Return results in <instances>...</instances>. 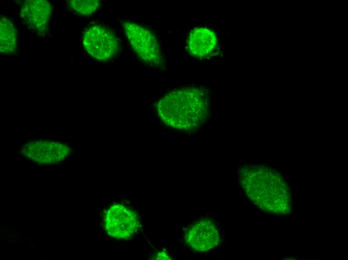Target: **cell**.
I'll return each mask as SVG.
<instances>
[{
  "label": "cell",
  "mask_w": 348,
  "mask_h": 260,
  "mask_svg": "<svg viewBox=\"0 0 348 260\" xmlns=\"http://www.w3.org/2000/svg\"><path fill=\"white\" fill-rule=\"evenodd\" d=\"M160 120L173 128L190 130L200 126L209 112V100L204 89L188 88L172 90L158 102Z\"/></svg>",
  "instance_id": "6da1fadb"
},
{
  "label": "cell",
  "mask_w": 348,
  "mask_h": 260,
  "mask_svg": "<svg viewBox=\"0 0 348 260\" xmlns=\"http://www.w3.org/2000/svg\"><path fill=\"white\" fill-rule=\"evenodd\" d=\"M82 44L91 57L106 62L116 56L120 50V42L114 32L101 24L88 26L82 34Z\"/></svg>",
  "instance_id": "7a4b0ae2"
},
{
  "label": "cell",
  "mask_w": 348,
  "mask_h": 260,
  "mask_svg": "<svg viewBox=\"0 0 348 260\" xmlns=\"http://www.w3.org/2000/svg\"><path fill=\"white\" fill-rule=\"evenodd\" d=\"M126 37L136 54L146 64L158 66L162 57L158 42L148 28L132 22L122 24Z\"/></svg>",
  "instance_id": "3957f363"
},
{
  "label": "cell",
  "mask_w": 348,
  "mask_h": 260,
  "mask_svg": "<svg viewBox=\"0 0 348 260\" xmlns=\"http://www.w3.org/2000/svg\"><path fill=\"white\" fill-rule=\"evenodd\" d=\"M184 241L194 251L206 252L218 246L220 241V232L212 219L200 218L192 222L186 229Z\"/></svg>",
  "instance_id": "277c9868"
},
{
  "label": "cell",
  "mask_w": 348,
  "mask_h": 260,
  "mask_svg": "<svg viewBox=\"0 0 348 260\" xmlns=\"http://www.w3.org/2000/svg\"><path fill=\"white\" fill-rule=\"evenodd\" d=\"M104 228L111 237L126 239L136 232L138 217L130 208L121 204H114L106 210L104 216Z\"/></svg>",
  "instance_id": "5b68a950"
},
{
  "label": "cell",
  "mask_w": 348,
  "mask_h": 260,
  "mask_svg": "<svg viewBox=\"0 0 348 260\" xmlns=\"http://www.w3.org/2000/svg\"><path fill=\"white\" fill-rule=\"evenodd\" d=\"M52 14L51 4L44 0H26L20 12L23 20L40 36L48 31Z\"/></svg>",
  "instance_id": "8992f818"
},
{
  "label": "cell",
  "mask_w": 348,
  "mask_h": 260,
  "mask_svg": "<svg viewBox=\"0 0 348 260\" xmlns=\"http://www.w3.org/2000/svg\"><path fill=\"white\" fill-rule=\"evenodd\" d=\"M217 42L215 33L204 28H196L190 32L188 40L190 52L196 57H205L215 48Z\"/></svg>",
  "instance_id": "52a82bcc"
},
{
  "label": "cell",
  "mask_w": 348,
  "mask_h": 260,
  "mask_svg": "<svg viewBox=\"0 0 348 260\" xmlns=\"http://www.w3.org/2000/svg\"><path fill=\"white\" fill-rule=\"evenodd\" d=\"M17 32L16 26L8 16H2L0 18V50L5 54L11 55L16 52Z\"/></svg>",
  "instance_id": "ba28073f"
},
{
  "label": "cell",
  "mask_w": 348,
  "mask_h": 260,
  "mask_svg": "<svg viewBox=\"0 0 348 260\" xmlns=\"http://www.w3.org/2000/svg\"><path fill=\"white\" fill-rule=\"evenodd\" d=\"M70 10L81 16H89L95 12L100 6L98 0H71L68 2Z\"/></svg>",
  "instance_id": "9c48e42d"
},
{
  "label": "cell",
  "mask_w": 348,
  "mask_h": 260,
  "mask_svg": "<svg viewBox=\"0 0 348 260\" xmlns=\"http://www.w3.org/2000/svg\"><path fill=\"white\" fill-rule=\"evenodd\" d=\"M170 258L168 254L164 251L159 252L156 256V260H170Z\"/></svg>",
  "instance_id": "30bf717a"
},
{
  "label": "cell",
  "mask_w": 348,
  "mask_h": 260,
  "mask_svg": "<svg viewBox=\"0 0 348 260\" xmlns=\"http://www.w3.org/2000/svg\"><path fill=\"white\" fill-rule=\"evenodd\" d=\"M69 140H70V142H72V139H70H70H69Z\"/></svg>",
  "instance_id": "8fae6325"
},
{
  "label": "cell",
  "mask_w": 348,
  "mask_h": 260,
  "mask_svg": "<svg viewBox=\"0 0 348 260\" xmlns=\"http://www.w3.org/2000/svg\"><path fill=\"white\" fill-rule=\"evenodd\" d=\"M50 138H54V136H50Z\"/></svg>",
  "instance_id": "7c38bea8"
}]
</instances>
